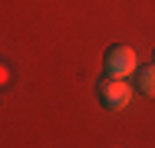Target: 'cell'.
<instances>
[{"instance_id": "obj_4", "label": "cell", "mask_w": 155, "mask_h": 148, "mask_svg": "<svg viewBox=\"0 0 155 148\" xmlns=\"http://www.w3.org/2000/svg\"><path fill=\"white\" fill-rule=\"evenodd\" d=\"M152 59H155V50H152Z\"/></svg>"}, {"instance_id": "obj_2", "label": "cell", "mask_w": 155, "mask_h": 148, "mask_svg": "<svg viewBox=\"0 0 155 148\" xmlns=\"http://www.w3.org/2000/svg\"><path fill=\"white\" fill-rule=\"evenodd\" d=\"M139 69V56H135V50L132 46H109L106 50V56H102V72L106 76H119V79H129V72H135Z\"/></svg>"}, {"instance_id": "obj_1", "label": "cell", "mask_w": 155, "mask_h": 148, "mask_svg": "<svg viewBox=\"0 0 155 148\" xmlns=\"http://www.w3.org/2000/svg\"><path fill=\"white\" fill-rule=\"evenodd\" d=\"M99 102H102V109H109V112H119L125 109L129 102H132V89H129V79H119V76H106L102 72V79H99Z\"/></svg>"}, {"instance_id": "obj_3", "label": "cell", "mask_w": 155, "mask_h": 148, "mask_svg": "<svg viewBox=\"0 0 155 148\" xmlns=\"http://www.w3.org/2000/svg\"><path fill=\"white\" fill-rule=\"evenodd\" d=\"M135 89L155 99V59L149 66H139V69H135Z\"/></svg>"}]
</instances>
